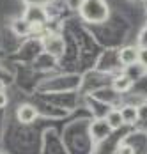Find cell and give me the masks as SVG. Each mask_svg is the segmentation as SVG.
I'll return each instance as SVG.
<instances>
[{
	"instance_id": "6da1fadb",
	"label": "cell",
	"mask_w": 147,
	"mask_h": 154,
	"mask_svg": "<svg viewBox=\"0 0 147 154\" xmlns=\"http://www.w3.org/2000/svg\"><path fill=\"white\" fill-rule=\"evenodd\" d=\"M80 16L87 23H103L110 16V9L105 0H82Z\"/></svg>"
},
{
	"instance_id": "7a4b0ae2",
	"label": "cell",
	"mask_w": 147,
	"mask_h": 154,
	"mask_svg": "<svg viewBox=\"0 0 147 154\" xmlns=\"http://www.w3.org/2000/svg\"><path fill=\"white\" fill-rule=\"evenodd\" d=\"M43 48L46 53H50L53 57H59L64 51V41L57 34H48L46 37H43Z\"/></svg>"
},
{
	"instance_id": "3957f363",
	"label": "cell",
	"mask_w": 147,
	"mask_h": 154,
	"mask_svg": "<svg viewBox=\"0 0 147 154\" xmlns=\"http://www.w3.org/2000/svg\"><path fill=\"white\" fill-rule=\"evenodd\" d=\"M112 131H114V129L108 126V122H106L105 119H98V121H94V122L90 124V128H89V135H90V138L94 140V142L105 140L106 137H110Z\"/></svg>"
},
{
	"instance_id": "277c9868",
	"label": "cell",
	"mask_w": 147,
	"mask_h": 154,
	"mask_svg": "<svg viewBox=\"0 0 147 154\" xmlns=\"http://www.w3.org/2000/svg\"><path fill=\"white\" fill-rule=\"evenodd\" d=\"M25 20L32 27H41L46 21V13L41 5H29V9L25 13Z\"/></svg>"
},
{
	"instance_id": "5b68a950",
	"label": "cell",
	"mask_w": 147,
	"mask_h": 154,
	"mask_svg": "<svg viewBox=\"0 0 147 154\" xmlns=\"http://www.w3.org/2000/svg\"><path fill=\"white\" fill-rule=\"evenodd\" d=\"M16 117H18V121H20L21 124H32L36 119H37V110H36V106L25 103V105H21V106L18 108Z\"/></svg>"
},
{
	"instance_id": "8992f818",
	"label": "cell",
	"mask_w": 147,
	"mask_h": 154,
	"mask_svg": "<svg viewBox=\"0 0 147 154\" xmlns=\"http://www.w3.org/2000/svg\"><path fill=\"white\" fill-rule=\"evenodd\" d=\"M119 62L126 67H130L133 64L138 62V50L135 46H124L119 51Z\"/></svg>"
},
{
	"instance_id": "52a82bcc",
	"label": "cell",
	"mask_w": 147,
	"mask_h": 154,
	"mask_svg": "<svg viewBox=\"0 0 147 154\" xmlns=\"http://www.w3.org/2000/svg\"><path fill=\"white\" fill-rule=\"evenodd\" d=\"M131 85H133V80L130 76H126V75H120V76H117L112 82V89H114V92H117V94L128 92L131 89Z\"/></svg>"
},
{
	"instance_id": "ba28073f",
	"label": "cell",
	"mask_w": 147,
	"mask_h": 154,
	"mask_svg": "<svg viewBox=\"0 0 147 154\" xmlns=\"http://www.w3.org/2000/svg\"><path fill=\"white\" fill-rule=\"evenodd\" d=\"M120 115H122V122L131 126V124H135L138 121V106L126 105L124 108H120Z\"/></svg>"
},
{
	"instance_id": "9c48e42d",
	"label": "cell",
	"mask_w": 147,
	"mask_h": 154,
	"mask_svg": "<svg viewBox=\"0 0 147 154\" xmlns=\"http://www.w3.org/2000/svg\"><path fill=\"white\" fill-rule=\"evenodd\" d=\"M13 30H14L16 35H21L23 37V35H29L30 32L34 30V27L30 25L25 18H20V20L13 21Z\"/></svg>"
},
{
	"instance_id": "30bf717a",
	"label": "cell",
	"mask_w": 147,
	"mask_h": 154,
	"mask_svg": "<svg viewBox=\"0 0 147 154\" xmlns=\"http://www.w3.org/2000/svg\"><path fill=\"white\" fill-rule=\"evenodd\" d=\"M105 121L108 122V126H110L112 129H119L120 126H124V122H122V115H120V110H112V112H108L106 117H105Z\"/></svg>"
},
{
	"instance_id": "8fae6325",
	"label": "cell",
	"mask_w": 147,
	"mask_h": 154,
	"mask_svg": "<svg viewBox=\"0 0 147 154\" xmlns=\"http://www.w3.org/2000/svg\"><path fill=\"white\" fill-rule=\"evenodd\" d=\"M144 71H145V69H144V67L136 62V64H133V66H130V67L126 69V73H124V75H126V76H130L133 82H135V78L142 76V73H144Z\"/></svg>"
},
{
	"instance_id": "7c38bea8",
	"label": "cell",
	"mask_w": 147,
	"mask_h": 154,
	"mask_svg": "<svg viewBox=\"0 0 147 154\" xmlns=\"http://www.w3.org/2000/svg\"><path fill=\"white\" fill-rule=\"evenodd\" d=\"M138 64L147 69V48H140L138 50Z\"/></svg>"
},
{
	"instance_id": "4fadbf2b",
	"label": "cell",
	"mask_w": 147,
	"mask_h": 154,
	"mask_svg": "<svg viewBox=\"0 0 147 154\" xmlns=\"http://www.w3.org/2000/svg\"><path fill=\"white\" fill-rule=\"evenodd\" d=\"M138 45H140V48H147V25L138 34Z\"/></svg>"
},
{
	"instance_id": "5bb4252c",
	"label": "cell",
	"mask_w": 147,
	"mask_h": 154,
	"mask_svg": "<svg viewBox=\"0 0 147 154\" xmlns=\"http://www.w3.org/2000/svg\"><path fill=\"white\" fill-rule=\"evenodd\" d=\"M138 119H147V105L138 106Z\"/></svg>"
},
{
	"instance_id": "9a60e30c",
	"label": "cell",
	"mask_w": 147,
	"mask_h": 154,
	"mask_svg": "<svg viewBox=\"0 0 147 154\" xmlns=\"http://www.w3.org/2000/svg\"><path fill=\"white\" fill-rule=\"evenodd\" d=\"M119 154H135V152H133V149L130 145H120L119 147Z\"/></svg>"
},
{
	"instance_id": "2e32d148",
	"label": "cell",
	"mask_w": 147,
	"mask_h": 154,
	"mask_svg": "<svg viewBox=\"0 0 147 154\" xmlns=\"http://www.w3.org/2000/svg\"><path fill=\"white\" fill-rule=\"evenodd\" d=\"M27 2H29V5H41L43 7L44 4L50 2V0H27Z\"/></svg>"
},
{
	"instance_id": "e0dca14e",
	"label": "cell",
	"mask_w": 147,
	"mask_h": 154,
	"mask_svg": "<svg viewBox=\"0 0 147 154\" xmlns=\"http://www.w3.org/2000/svg\"><path fill=\"white\" fill-rule=\"evenodd\" d=\"M7 106V96H5V92H0V108Z\"/></svg>"
},
{
	"instance_id": "ac0fdd59",
	"label": "cell",
	"mask_w": 147,
	"mask_h": 154,
	"mask_svg": "<svg viewBox=\"0 0 147 154\" xmlns=\"http://www.w3.org/2000/svg\"><path fill=\"white\" fill-rule=\"evenodd\" d=\"M0 92H4V83L0 82Z\"/></svg>"
},
{
	"instance_id": "d6986e66",
	"label": "cell",
	"mask_w": 147,
	"mask_h": 154,
	"mask_svg": "<svg viewBox=\"0 0 147 154\" xmlns=\"http://www.w3.org/2000/svg\"><path fill=\"white\" fill-rule=\"evenodd\" d=\"M145 11H147V4H145Z\"/></svg>"
},
{
	"instance_id": "ffe728a7",
	"label": "cell",
	"mask_w": 147,
	"mask_h": 154,
	"mask_svg": "<svg viewBox=\"0 0 147 154\" xmlns=\"http://www.w3.org/2000/svg\"><path fill=\"white\" fill-rule=\"evenodd\" d=\"M0 154H2V152H0Z\"/></svg>"
}]
</instances>
